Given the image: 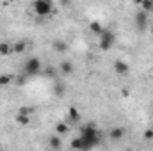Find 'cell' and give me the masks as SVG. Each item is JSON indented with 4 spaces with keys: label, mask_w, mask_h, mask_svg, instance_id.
<instances>
[{
    "label": "cell",
    "mask_w": 153,
    "mask_h": 151,
    "mask_svg": "<svg viewBox=\"0 0 153 151\" xmlns=\"http://www.w3.org/2000/svg\"><path fill=\"white\" fill-rule=\"evenodd\" d=\"M32 7H34V13L39 16H46L52 13V2L50 0H36L32 4Z\"/></svg>",
    "instance_id": "obj_3"
},
{
    "label": "cell",
    "mask_w": 153,
    "mask_h": 151,
    "mask_svg": "<svg viewBox=\"0 0 153 151\" xmlns=\"http://www.w3.org/2000/svg\"><path fill=\"white\" fill-rule=\"evenodd\" d=\"M144 139H146V141H152L153 139V128H148V130L144 132Z\"/></svg>",
    "instance_id": "obj_22"
},
{
    "label": "cell",
    "mask_w": 153,
    "mask_h": 151,
    "mask_svg": "<svg viewBox=\"0 0 153 151\" xmlns=\"http://www.w3.org/2000/svg\"><path fill=\"white\" fill-rule=\"evenodd\" d=\"M80 139H82V151H87L102 142V133L94 124H84L80 128Z\"/></svg>",
    "instance_id": "obj_1"
},
{
    "label": "cell",
    "mask_w": 153,
    "mask_h": 151,
    "mask_svg": "<svg viewBox=\"0 0 153 151\" xmlns=\"http://www.w3.org/2000/svg\"><path fill=\"white\" fill-rule=\"evenodd\" d=\"M114 71L117 75H126L128 73V64L123 61H116L114 62Z\"/></svg>",
    "instance_id": "obj_7"
},
{
    "label": "cell",
    "mask_w": 153,
    "mask_h": 151,
    "mask_svg": "<svg viewBox=\"0 0 153 151\" xmlns=\"http://www.w3.org/2000/svg\"><path fill=\"white\" fill-rule=\"evenodd\" d=\"M64 91H66V89H64V85H61V84H57V85L53 87V93H55L57 96H62V94H64Z\"/></svg>",
    "instance_id": "obj_20"
},
{
    "label": "cell",
    "mask_w": 153,
    "mask_h": 151,
    "mask_svg": "<svg viewBox=\"0 0 153 151\" xmlns=\"http://www.w3.org/2000/svg\"><path fill=\"white\" fill-rule=\"evenodd\" d=\"M123 135H125V130H123L121 126H114V128H111V132H109V137H111L112 141L123 139Z\"/></svg>",
    "instance_id": "obj_6"
},
{
    "label": "cell",
    "mask_w": 153,
    "mask_h": 151,
    "mask_svg": "<svg viewBox=\"0 0 153 151\" xmlns=\"http://www.w3.org/2000/svg\"><path fill=\"white\" fill-rule=\"evenodd\" d=\"M68 117H70L71 123H76V121L80 119V114H78V110H76V107H70V110H68Z\"/></svg>",
    "instance_id": "obj_14"
},
{
    "label": "cell",
    "mask_w": 153,
    "mask_h": 151,
    "mask_svg": "<svg viewBox=\"0 0 153 151\" xmlns=\"http://www.w3.org/2000/svg\"><path fill=\"white\" fill-rule=\"evenodd\" d=\"M135 25H137L139 30H144L146 29V25H148V14L144 11H139L135 14Z\"/></svg>",
    "instance_id": "obj_5"
},
{
    "label": "cell",
    "mask_w": 153,
    "mask_h": 151,
    "mask_svg": "<svg viewBox=\"0 0 153 151\" xmlns=\"http://www.w3.org/2000/svg\"><path fill=\"white\" fill-rule=\"evenodd\" d=\"M11 82V76H7V75H0V85L4 87V85H7Z\"/></svg>",
    "instance_id": "obj_21"
},
{
    "label": "cell",
    "mask_w": 153,
    "mask_h": 151,
    "mask_svg": "<svg viewBox=\"0 0 153 151\" xmlns=\"http://www.w3.org/2000/svg\"><path fill=\"white\" fill-rule=\"evenodd\" d=\"M53 50L62 53V52H66V50H68V44H66V43H62V41H55V43H53Z\"/></svg>",
    "instance_id": "obj_16"
},
{
    "label": "cell",
    "mask_w": 153,
    "mask_h": 151,
    "mask_svg": "<svg viewBox=\"0 0 153 151\" xmlns=\"http://www.w3.org/2000/svg\"><path fill=\"white\" fill-rule=\"evenodd\" d=\"M14 121H16L20 126H27V124L30 123V117H29V115H22V114H16Z\"/></svg>",
    "instance_id": "obj_11"
},
{
    "label": "cell",
    "mask_w": 153,
    "mask_h": 151,
    "mask_svg": "<svg viewBox=\"0 0 153 151\" xmlns=\"http://www.w3.org/2000/svg\"><path fill=\"white\" fill-rule=\"evenodd\" d=\"M25 48H27V43H25V41H16V43L13 44V52H14V53H23Z\"/></svg>",
    "instance_id": "obj_10"
},
{
    "label": "cell",
    "mask_w": 153,
    "mask_h": 151,
    "mask_svg": "<svg viewBox=\"0 0 153 151\" xmlns=\"http://www.w3.org/2000/svg\"><path fill=\"white\" fill-rule=\"evenodd\" d=\"M46 75H48V76H55V75H57L55 68H53V66H48V68H46Z\"/></svg>",
    "instance_id": "obj_23"
},
{
    "label": "cell",
    "mask_w": 153,
    "mask_h": 151,
    "mask_svg": "<svg viewBox=\"0 0 153 151\" xmlns=\"http://www.w3.org/2000/svg\"><path fill=\"white\" fill-rule=\"evenodd\" d=\"M41 71V61L38 57H30L27 62H25V68H23V73L25 76H32V75H38Z\"/></svg>",
    "instance_id": "obj_2"
},
{
    "label": "cell",
    "mask_w": 153,
    "mask_h": 151,
    "mask_svg": "<svg viewBox=\"0 0 153 151\" xmlns=\"http://www.w3.org/2000/svg\"><path fill=\"white\" fill-rule=\"evenodd\" d=\"M141 5H143V9H144L146 14H148V13H153V0H143Z\"/></svg>",
    "instance_id": "obj_17"
},
{
    "label": "cell",
    "mask_w": 153,
    "mask_h": 151,
    "mask_svg": "<svg viewBox=\"0 0 153 151\" xmlns=\"http://www.w3.org/2000/svg\"><path fill=\"white\" fill-rule=\"evenodd\" d=\"M32 112H34L32 107H20V110H18V114H22V115H29V117H30V114Z\"/></svg>",
    "instance_id": "obj_19"
},
{
    "label": "cell",
    "mask_w": 153,
    "mask_h": 151,
    "mask_svg": "<svg viewBox=\"0 0 153 151\" xmlns=\"http://www.w3.org/2000/svg\"><path fill=\"white\" fill-rule=\"evenodd\" d=\"M48 144H50V148H52V150H59V148L62 146V141H61V137H59V135H53V137H50Z\"/></svg>",
    "instance_id": "obj_9"
},
{
    "label": "cell",
    "mask_w": 153,
    "mask_h": 151,
    "mask_svg": "<svg viewBox=\"0 0 153 151\" xmlns=\"http://www.w3.org/2000/svg\"><path fill=\"white\" fill-rule=\"evenodd\" d=\"M114 41H116V36H114V32H111V30H103L102 32V38H100V48L102 50H111L112 48V44H114Z\"/></svg>",
    "instance_id": "obj_4"
},
{
    "label": "cell",
    "mask_w": 153,
    "mask_h": 151,
    "mask_svg": "<svg viewBox=\"0 0 153 151\" xmlns=\"http://www.w3.org/2000/svg\"><path fill=\"white\" fill-rule=\"evenodd\" d=\"M13 52V46H11V43H5V41H2L0 43V55H9Z\"/></svg>",
    "instance_id": "obj_13"
},
{
    "label": "cell",
    "mask_w": 153,
    "mask_h": 151,
    "mask_svg": "<svg viewBox=\"0 0 153 151\" xmlns=\"http://www.w3.org/2000/svg\"><path fill=\"white\" fill-rule=\"evenodd\" d=\"M71 148H73V150H82V139H80V137L71 139Z\"/></svg>",
    "instance_id": "obj_18"
},
{
    "label": "cell",
    "mask_w": 153,
    "mask_h": 151,
    "mask_svg": "<svg viewBox=\"0 0 153 151\" xmlns=\"http://www.w3.org/2000/svg\"><path fill=\"white\" fill-rule=\"evenodd\" d=\"M89 29H91V30H93L94 34H100V36H102V32L105 30V29H103V27H102V25H100L98 21H91V25H89Z\"/></svg>",
    "instance_id": "obj_15"
},
{
    "label": "cell",
    "mask_w": 153,
    "mask_h": 151,
    "mask_svg": "<svg viewBox=\"0 0 153 151\" xmlns=\"http://www.w3.org/2000/svg\"><path fill=\"white\" fill-rule=\"evenodd\" d=\"M59 70H61V73H62V75H71V73H73V64H71V62H68V61H64V62H61Z\"/></svg>",
    "instance_id": "obj_8"
},
{
    "label": "cell",
    "mask_w": 153,
    "mask_h": 151,
    "mask_svg": "<svg viewBox=\"0 0 153 151\" xmlns=\"http://www.w3.org/2000/svg\"><path fill=\"white\" fill-rule=\"evenodd\" d=\"M55 132H57V135H64V133L70 132V126L66 123H57L55 124Z\"/></svg>",
    "instance_id": "obj_12"
}]
</instances>
